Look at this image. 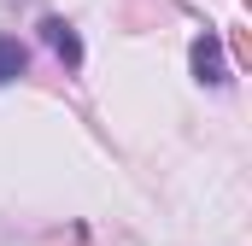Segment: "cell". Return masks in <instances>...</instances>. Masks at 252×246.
<instances>
[{"label": "cell", "instance_id": "cell-2", "mask_svg": "<svg viewBox=\"0 0 252 246\" xmlns=\"http://www.w3.org/2000/svg\"><path fill=\"white\" fill-rule=\"evenodd\" d=\"M41 35H47V47H53L64 64H82V41H76V30H70L64 18H41Z\"/></svg>", "mask_w": 252, "mask_h": 246}, {"label": "cell", "instance_id": "cell-3", "mask_svg": "<svg viewBox=\"0 0 252 246\" xmlns=\"http://www.w3.org/2000/svg\"><path fill=\"white\" fill-rule=\"evenodd\" d=\"M24 64H30V53H24L18 41H6V35H0V82H12V76H24Z\"/></svg>", "mask_w": 252, "mask_h": 246}, {"label": "cell", "instance_id": "cell-1", "mask_svg": "<svg viewBox=\"0 0 252 246\" xmlns=\"http://www.w3.org/2000/svg\"><path fill=\"white\" fill-rule=\"evenodd\" d=\"M193 76H199V82H229V76H223V41H217V35H199V41H193Z\"/></svg>", "mask_w": 252, "mask_h": 246}]
</instances>
